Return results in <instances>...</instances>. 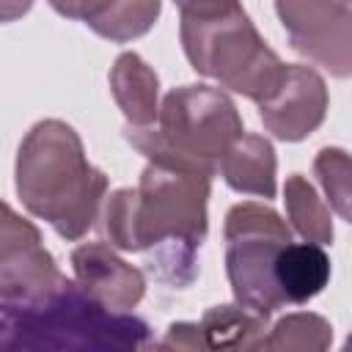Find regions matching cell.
Here are the masks:
<instances>
[{"label": "cell", "mask_w": 352, "mask_h": 352, "mask_svg": "<svg viewBox=\"0 0 352 352\" xmlns=\"http://www.w3.org/2000/svg\"><path fill=\"white\" fill-rule=\"evenodd\" d=\"M14 184L22 206L69 242L88 234L107 195V176L88 162L80 135L60 118L30 126L16 151Z\"/></svg>", "instance_id": "obj_2"}, {"label": "cell", "mask_w": 352, "mask_h": 352, "mask_svg": "<svg viewBox=\"0 0 352 352\" xmlns=\"http://www.w3.org/2000/svg\"><path fill=\"white\" fill-rule=\"evenodd\" d=\"M148 324L126 311H110L80 283L63 280L30 305H0V346L6 349H143Z\"/></svg>", "instance_id": "obj_4"}, {"label": "cell", "mask_w": 352, "mask_h": 352, "mask_svg": "<svg viewBox=\"0 0 352 352\" xmlns=\"http://www.w3.org/2000/svg\"><path fill=\"white\" fill-rule=\"evenodd\" d=\"M80 289L110 311H132L146 294V278L107 242H85L72 250Z\"/></svg>", "instance_id": "obj_10"}, {"label": "cell", "mask_w": 352, "mask_h": 352, "mask_svg": "<svg viewBox=\"0 0 352 352\" xmlns=\"http://www.w3.org/2000/svg\"><path fill=\"white\" fill-rule=\"evenodd\" d=\"M327 85L314 66L286 63L283 80L278 88L258 104V116L264 129L272 132L278 140L297 143L305 140L327 116Z\"/></svg>", "instance_id": "obj_9"}, {"label": "cell", "mask_w": 352, "mask_h": 352, "mask_svg": "<svg viewBox=\"0 0 352 352\" xmlns=\"http://www.w3.org/2000/svg\"><path fill=\"white\" fill-rule=\"evenodd\" d=\"M217 170L223 173L226 184L236 192L245 195H258V198H275L278 182V160L275 148L267 138L261 135H242L231 143V148L223 154Z\"/></svg>", "instance_id": "obj_11"}, {"label": "cell", "mask_w": 352, "mask_h": 352, "mask_svg": "<svg viewBox=\"0 0 352 352\" xmlns=\"http://www.w3.org/2000/svg\"><path fill=\"white\" fill-rule=\"evenodd\" d=\"M33 8V0H0V22H14Z\"/></svg>", "instance_id": "obj_21"}, {"label": "cell", "mask_w": 352, "mask_h": 352, "mask_svg": "<svg viewBox=\"0 0 352 352\" xmlns=\"http://www.w3.org/2000/svg\"><path fill=\"white\" fill-rule=\"evenodd\" d=\"M212 173L190 165L148 160L138 187L104 195L99 228L107 245L140 253L157 250L151 270L165 283L187 286L195 278V250L206 236Z\"/></svg>", "instance_id": "obj_1"}, {"label": "cell", "mask_w": 352, "mask_h": 352, "mask_svg": "<svg viewBox=\"0 0 352 352\" xmlns=\"http://www.w3.org/2000/svg\"><path fill=\"white\" fill-rule=\"evenodd\" d=\"M179 11L182 50L198 74L256 104L278 88L286 63L258 36L239 0H192Z\"/></svg>", "instance_id": "obj_3"}, {"label": "cell", "mask_w": 352, "mask_h": 352, "mask_svg": "<svg viewBox=\"0 0 352 352\" xmlns=\"http://www.w3.org/2000/svg\"><path fill=\"white\" fill-rule=\"evenodd\" d=\"M333 344V327L324 316L300 311L286 314L275 322L267 338H261L258 349H280V352H322Z\"/></svg>", "instance_id": "obj_17"}, {"label": "cell", "mask_w": 352, "mask_h": 352, "mask_svg": "<svg viewBox=\"0 0 352 352\" xmlns=\"http://www.w3.org/2000/svg\"><path fill=\"white\" fill-rule=\"evenodd\" d=\"M107 3L110 0H50V6L60 16H66V19H82V22H88L91 16H96Z\"/></svg>", "instance_id": "obj_20"}, {"label": "cell", "mask_w": 352, "mask_h": 352, "mask_svg": "<svg viewBox=\"0 0 352 352\" xmlns=\"http://www.w3.org/2000/svg\"><path fill=\"white\" fill-rule=\"evenodd\" d=\"M66 275L41 242V231L0 201V305H30L50 297Z\"/></svg>", "instance_id": "obj_7"}, {"label": "cell", "mask_w": 352, "mask_h": 352, "mask_svg": "<svg viewBox=\"0 0 352 352\" xmlns=\"http://www.w3.org/2000/svg\"><path fill=\"white\" fill-rule=\"evenodd\" d=\"M346 3H349V0H346Z\"/></svg>", "instance_id": "obj_23"}, {"label": "cell", "mask_w": 352, "mask_h": 352, "mask_svg": "<svg viewBox=\"0 0 352 352\" xmlns=\"http://www.w3.org/2000/svg\"><path fill=\"white\" fill-rule=\"evenodd\" d=\"M110 91L126 126H151L157 121L160 77L138 52H121L116 58L110 69Z\"/></svg>", "instance_id": "obj_12"}, {"label": "cell", "mask_w": 352, "mask_h": 352, "mask_svg": "<svg viewBox=\"0 0 352 352\" xmlns=\"http://www.w3.org/2000/svg\"><path fill=\"white\" fill-rule=\"evenodd\" d=\"M294 52L333 77L352 72V11L346 0H275Z\"/></svg>", "instance_id": "obj_8"}, {"label": "cell", "mask_w": 352, "mask_h": 352, "mask_svg": "<svg viewBox=\"0 0 352 352\" xmlns=\"http://www.w3.org/2000/svg\"><path fill=\"white\" fill-rule=\"evenodd\" d=\"M275 280L286 305H302L330 283V256L322 245L289 242L275 258Z\"/></svg>", "instance_id": "obj_13"}, {"label": "cell", "mask_w": 352, "mask_h": 352, "mask_svg": "<svg viewBox=\"0 0 352 352\" xmlns=\"http://www.w3.org/2000/svg\"><path fill=\"white\" fill-rule=\"evenodd\" d=\"M124 135L146 160L190 165L214 176L223 154L245 129L226 91L182 85L165 94L151 126H126Z\"/></svg>", "instance_id": "obj_5"}, {"label": "cell", "mask_w": 352, "mask_h": 352, "mask_svg": "<svg viewBox=\"0 0 352 352\" xmlns=\"http://www.w3.org/2000/svg\"><path fill=\"white\" fill-rule=\"evenodd\" d=\"M160 11H162V0H110L85 25L96 36L124 44L148 33L160 19Z\"/></svg>", "instance_id": "obj_16"}, {"label": "cell", "mask_w": 352, "mask_h": 352, "mask_svg": "<svg viewBox=\"0 0 352 352\" xmlns=\"http://www.w3.org/2000/svg\"><path fill=\"white\" fill-rule=\"evenodd\" d=\"M162 349H204V338L198 322H176L168 327L165 338L157 344Z\"/></svg>", "instance_id": "obj_19"}, {"label": "cell", "mask_w": 352, "mask_h": 352, "mask_svg": "<svg viewBox=\"0 0 352 352\" xmlns=\"http://www.w3.org/2000/svg\"><path fill=\"white\" fill-rule=\"evenodd\" d=\"M176 6H184V3H192V0H173Z\"/></svg>", "instance_id": "obj_22"}, {"label": "cell", "mask_w": 352, "mask_h": 352, "mask_svg": "<svg viewBox=\"0 0 352 352\" xmlns=\"http://www.w3.org/2000/svg\"><path fill=\"white\" fill-rule=\"evenodd\" d=\"M223 236L226 275L236 305L270 319V314L286 305L275 280V258L292 242L289 223L264 204L242 201L228 209Z\"/></svg>", "instance_id": "obj_6"}, {"label": "cell", "mask_w": 352, "mask_h": 352, "mask_svg": "<svg viewBox=\"0 0 352 352\" xmlns=\"http://www.w3.org/2000/svg\"><path fill=\"white\" fill-rule=\"evenodd\" d=\"M314 173L330 201V206L338 212L341 220H349V176H352V165H349V154L344 148H322L314 160Z\"/></svg>", "instance_id": "obj_18"}, {"label": "cell", "mask_w": 352, "mask_h": 352, "mask_svg": "<svg viewBox=\"0 0 352 352\" xmlns=\"http://www.w3.org/2000/svg\"><path fill=\"white\" fill-rule=\"evenodd\" d=\"M204 349H258L267 319L242 305H214L198 322Z\"/></svg>", "instance_id": "obj_14"}, {"label": "cell", "mask_w": 352, "mask_h": 352, "mask_svg": "<svg viewBox=\"0 0 352 352\" xmlns=\"http://www.w3.org/2000/svg\"><path fill=\"white\" fill-rule=\"evenodd\" d=\"M283 204H286V220L292 228L314 245H330L336 231H333V217L330 206L316 195L314 184L302 173L286 176L283 184Z\"/></svg>", "instance_id": "obj_15"}]
</instances>
